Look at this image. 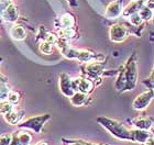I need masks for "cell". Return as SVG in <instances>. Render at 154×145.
I'll list each match as a JSON object with an SVG mask.
<instances>
[{
  "instance_id": "obj_1",
  "label": "cell",
  "mask_w": 154,
  "mask_h": 145,
  "mask_svg": "<svg viewBox=\"0 0 154 145\" xmlns=\"http://www.w3.org/2000/svg\"><path fill=\"white\" fill-rule=\"evenodd\" d=\"M135 53L128 59V62L122 66L119 71V76L116 81V88L119 91L132 90L137 84L138 79V71H137V62H135Z\"/></svg>"
},
{
  "instance_id": "obj_2",
  "label": "cell",
  "mask_w": 154,
  "mask_h": 145,
  "mask_svg": "<svg viewBox=\"0 0 154 145\" xmlns=\"http://www.w3.org/2000/svg\"><path fill=\"white\" fill-rule=\"evenodd\" d=\"M97 121L109 131L113 136H116L119 140L123 141H130L131 140V133L130 130H128L122 123L116 121V120L108 119V118H98Z\"/></svg>"
},
{
  "instance_id": "obj_3",
  "label": "cell",
  "mask_w": 154,
  "mask_h": 145,
  "mask_svg": "<svg viewBox=\"0 0 154 145\" xmlns=\"http://www.w3.org/2000/svg\"><path fill=\"white\" fill-rule=\"evenodd\" d=\"M105 64L103 62H91L87 63L83 67L84 74L87 78H89L91 80H97L99 76L103 73Z\"/></svg>"
},
{
  "instance_id": "obj_4",
  "label": "cell",
  "mask_w": 154,
  "mask_h": 145,
  "mask_svg": "<svg viewBox=\"0 0 154 145\" xmlns=\"http://www.w3.org/2000/svg\"><path fill=\"white\" fill-rule=\"evenodd\" d=\"M129 35V28L122 23H116L110 26L109 38L112 42L119 43L125 41Z\"/></svg>"
},
{
  "instance_id": "obj_5",
  "label": "cell",
  "mask_w": 154,
  "mask_h": 145,
  "mask_svg": "<svg viewBox=\"0 0 154 145\" xmlns=\"http://www.w3.org/2000/svg\"><path fill=\"white\" fill-rule=\"evenodd\" d=\"M72 87L74 89V91H79L83 94H90L93 91L95 85H94V80L89 79L87 77H76L74 79H72Z\"/></svg>"
},
{
  "instance_id": "obj_6",
  "label": "cell",
  "mask_w": 154,
  "mask_h": 145,
  "mask_svg": "<svg viewBox=\"0 0 154 145\" xmlns=\"http://www.w3.org/2000/svg\"><path fill=\"white\" fill-rule=\"evenodd\" d=\"M19 19V9L12 1L5 8V10L0 14V21H3L6 23H17Z\"/></svg>"
},
{
  "instance_id": "obj_7",
  "label": "cell",
  "mask_w": 154,
  "mask_h": 145,
  "mask_svg": "<svg viewBox=\"0 0 154 145\" xmlns=\"http://www.w3.org/2000/svg\"><path fill=\"white\" fill-rule=\"evenodd\" d=\"M51 119V116L50 114H43V116H33V118H30V119L26 120L24 122H22L20 124L21 128H29V129L34 130L35 132H41L42 128L44 125V123L48 121V120Z\"/></svg>"
},
{
  "instance_id": "obj_8",
  "label": "cell",
  "mask_w": 154,
  "mask_h": 145,
  "mask_svg": "<svg viewBox=\"0 0 154 145\" xmlns=\"http://www.w3.org/2000/svg\"><path fill=\"white\" fill-rule=\"evenodd\" d=\"M154 98V91L153 89L145 91L143 94L139 95L135 100L133 101V108L135 110H143L150 104V102L152 101V99Z\"/></svg>"
},
{
  "instance_id": "obj_9",
  "label": "cell",
  "mask_w": 154,
  "mask_h": 145,
  "mask_svg": "<svg viewBox=\"0 0 154 145\" xmlns=\"http://www.w3.org/2000/svg\"><path fill=\"white\" fill-rule=\"evenodd\" d=\"M76 24V19L72 13H64L55 20L54 26L57 30L60 29H65V28H74Z\"/></svg>"
},
{
  "instance_id": "obj_10",
  "label": "cell",
  "mask_w": 154,
  "mask_h": 145,
  "mask_svg": "<svg viewBox=\"0 0 154 145\" xmlns=\"http://www.w3.org/2000/svg\"><path fill=\"white\" fill-rule=\"evenodd\" d=\"M122 12V1L121 0H113L106 8L105 17L107 19H117Z\"/></svg>"
},
{
  "instance_id": "obj_11",
  "label": "cell",
  "mask_w": 154,
  "mask_h": 145,
  "mask_svg": "<svg viewBox=\"0 0 154 145\" xmlns=\"http://www.w3.org/2000/svg\"><path fill=\"white\" fill-rule=\"evenodd\" d=\"M60 88H61L62 94L68 97V98H71L75 92L73 87H72L71 77L67 74H65V73L60 75Z\"/></svg>"
},
{
  "instance_id": "obj_12",
  "label": "cell",
  "mask_w": 154,
  "mask_h": 145,
  "mask_svg": "<svg viewBox=\"0 0 154 145\" xmlns=\"http://www.w3.org/2000/svg\"><path fill=\"white\" fill-rule=\"evenodd\" d=\"M3 116H5L6 122L14 125V124H18V123H20L23 120V118H24V110L14 107L12 111H10L9 113L5 114Z\"/></svg>"
},
{
  "instance_id": "obj_13",
  "label": "cell",
  "mask_w": 154,
  "mask_h": 145,
  "mask_svg": "<svg viewBox=\"0 0 154 145\" xmlns=\"http://www.w3.org/2000/svg\"><path fill=\"white\" fill-rule=\"evenodd\" d=\"M130 133H131V140L130 141L137 143H142V144H144L146 142V140L151 136V133L149 132V131L141 129L130 130Z\"/></svg>"
},
{
  "instance_id": "obj_14",
  "label": "cell",
  "mask_w": 154,
  "mask_h": 145,
  "mask_svg": "<svg viewBox=\"0 0 154 145\" xmlns=\"http://www.w3.org/2000/svg\"><path fill=\"white\" fill-rule=\"evenodd\" d=\"M10 35L12 39L17 40V41H23L26 38L28 33H26V30L24 29V26L14 23L12 28L10 29Z\"/></svg>"
},
{
  "instance_id": "obj_15",
  "label": "cell",
  "mask_w": 154,
  "mask_h": 145,
  "mask_svg": "<svg viewBox=\"0 0 154 145\" xmlns=\"http://www.w3.org/2000/svg\"><path fill=\"white\" fill-rule=\"evenodd\" d=\"M10 91H11V87L8 83V79L5 75L0 73V101L7 100Z\"/></svg>"
},
{
  "instance_id": "obj_16",
  "label": "cell",
  "mask_w": 154,
  "mask_h": 145,
  "mask_svg": "<svg viewBox=\"0 0 154 145\" xmlns=\"http://www.w3.org/2000/svg\"><path fill=\"white\" fill-rule=\"evenodd\" d=\"M144 6V1L143 0H137V1H132L128 7H125L123 10V17L125 18H129V17L133 14L135 12H139L140 9Z\"/></svg>"
},
{
  "instance_id": "obj_17",
  "label": "cell",
  "mask_w": 154,
  "mask_h": 145,
  "mask_svg": "<svg viewBox=\"0 0 154 145\" xmlns=\"http://www.w3.org/2000/svg\"><path fill=\"white\" fill-rule=\"evenodd\" d=\"M76 35H77V30L75 28H65V29L57 30V38L67 40V41H71V40L75 39Z\"/></svg>"
},
{
  "instance_id": "obj_18",
  "label": "cell",
  "mask_w": 154,
  "mask_h": 145,
  "mask_svg": "<svg viewBox=\"0 0 154 145\" xmlns=\"http://www.w3.org/2000/svg\"><path fill=\"white\" fill-rule=\"evenodd\" d=\"M71 99V103L75 107H80L84 106L87 103V100H88V96L86 94H83V92H79V91H76L74 92V95L69 98Z\"/></svg>"
},
{
  "instance_id": "obj_19",
  "label": "cell",
  "mask_w": 154,
  "mask_h": 145,
  "mask_svg": "<svg viewBox=\"0 0 154 145\" xmlns=\"http://www.w3.org/2000/svg\"><path fill=\"white\" fill-rule=\"evenodd\" d=\"M133 125H134L137 129L149 131V130L152 128V125H153V120L149 119V118H139V119L133 121Z\"/></svg>"
},
{
  "instance_id": "obj_20",
  "label": "cell",
  "mask_w": 154,
  "mask_h": 145,
  "mask_svg": "<svg viewBox=\"0 0 154 145\" xmlns=\"http://www.w3.org/2000/svg\"><path fill=\"white\" fill-rule=\"evenodd\" d=\"M139 14H140V17H141V19L143 20V21H144V20H150L152 18V16H153V11H152V9H150L149 7H146L144 5V6L140 9Z\"/></svg>"
},
{
  "instance_id": "obj_21",
  "label": "cell",
  "mask_w": 154,
  "mask_h": 145,
  "mask_svg": "<svg viewBox=\"0 0 154 145\" xmlns=\"http://www.w3.org/2000/svg\"><path fill=\"white\" fill-rule=\"evenodd\" d=\"M38 50L43 54H51L53 51V44L46 42V41H41L40 45H38Z\"/></svg>"
},
{
  "instance_id": "obj_22",
  "label": "cell",
  "mask_w": 154,
  "mask_h": 145,
  "mask_svg": "<svg viewBox=\"0 0 154 145\" xmlns=\"http://www.w3.org/2000/svg\"><path fill=\"white\" fill-rule=\"evenodd\" d=\"M13 108H14V106L12 103H10L9 101H7V100L1 101V103H0V113L5 116L7 113H9L10 111H12Z\"/></svg>"
},
{
  "instance_id": "obj_23",
  "label": "cell",
  "mask_w": 154,
  "mask_h": 145,
  "mask_svg": "<svg viewBox=\"0 0 154 145\" xmlns=\"http://www.w3.org/2000/svg\"><path fill=\"white\" fill-rule=\"evenodd\" d=\"M17 135H18V139H19V142L21 143V145H30L32 136L30 135L28 132H21Z\"/></svg>"
},
{
  "instance_id": "obj_24",
  "label": "cell",
  "mask_w": 154,
  "mask_h": 145,
  "mask_svg": "<svg viewBox=\"0 0 154 145\" xmlns=\"http://www.w3.org/2000/svg\"><path fill=\"white\" fill-rule=\"evenodd\" d=\"M20 100H21V98H20V94L19 92H17V91H10L9 95H8V98H7V101H9L10 103H12L13 106H16V104H18V103L20 102Z\"/></svg>"
},
{
  "instance_id": "obj_25",
  "label": "cell",
  "mask_w": 154,
  "mask_h": 145,
  "mask_svg": "<svg viewBox=\"0 0 154 145\" xmlns=\"http://www.w3.org/2000/svg\"><path fill=\"white\" fill-rule=\"evenodd\" d=\"M12 142L11 134H2L0 136V145H10Z\"/></svg>"
},
{
  "instance_id": "obj_26",
  "label": "cell",
  "mask_w": 154,
  "mask_h": 145,
  "mask_svg": "<svg viewBox=\"0 0 154 145\" xmlns=\"http://www.w3.org/2000/svg\"><path fill=\"white\" fill-rule=\"evenodd\" d=\"M144 145H154V136H150L148 140H146V142L144 143Z\"/></svg>"
},
{
  "instance_id": "obj_27",
  "label": "cell",
  "mask_w": 154,
  "mask_h": 145,
  "mask_svg": "<svg viewBox=\"0 0 154 145\" xmlns=\"http://www.w3.org/2000/svg\"><path fill=\"white\" fill-rule=\"evenodd\" d=\"M36 145H48V144L46 142H44V141H41V142H38Z\"/></svg>"
},
{
  "instance_id": "obj_28",
  "label": "cell",
  "mask_w": 154,
  "mask_h": 145,
  "mask_svg": "<svg viewBox=\"0 0 154 145\" xmlns=\"http://www.w3.org/2000/svg\"><path fill=\"white\" fill-rule=\"evenodd\" d=\"M1 62H2V58L0 57V64H1Z\"/></svg>"
},
{
  "instance_id": "obj_29",
  "label": "cell",
  "mask_w": 154,
  "mask_h": 145,
  "mask_svg": "<svg viewBox=\"0 0 154 145\" xmlns=\"http://www.w3.org/2000/svg\"><path fill=\"white\" fill-rule=\"evenodd\" d=\"M88 145H97V144H89V143H88Z\"/></svg>"
}]
</instances>
